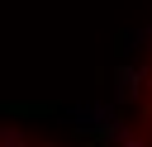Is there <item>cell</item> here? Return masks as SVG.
Returning <instances> with one entry per match:
<instances>
[{
	"mask_svg": "<svg viewBox=\"0 0 152 147\" xmlns=\"http://www.w3.org/2000/svg\"><path fill=\"white\" fill-rule=\"evenodd\" d=\"M138 119H142V123H138V128H142V142L152 147V76H147V90H142V114H138Z\"/></svg>",
	"mask_w": 152,
	"mask_h": 147,
	"instance_id": "obj_1",
	"label": "cell"
},
{
	"mask_svg": "<svg viewBox=\"0 0 152 147\" xmlns=\"http://www.w3.org/2000/svg\"><path fill=\"white\" fill-rule=\"evenodd\" d=\"M0 147H38V142H19V138H0Z\"/></svg>",
	"mask_w": 152,
	"mask_h": 147,
	"instance_id": "obj_2",
	"label": "cell"
}]
</instances>
